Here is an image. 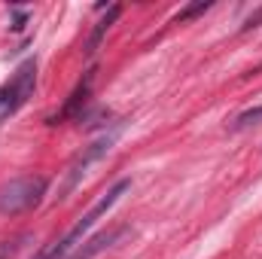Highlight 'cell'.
Segmentation results:
<instances>
[{
	"mask_svg": "<svg viewBox=\"0 0 262 259\" xmlns=\"http://www.w3.org/2000/svg\"><path fill=\"white\" fill-rule=\"evenodd\" d=\"M92 82H95V70H85V76L76 82V89H73V95H70V101L64 104V110H61V116H58V119H67V116H76V113H79V107L89 101ZM58 119H55V122H58Z\"/></svg>",
	"mask_w": 262,
	"mask_h": 259,
	"instance_id": "cell-5",
	"label": "cell"
},
{
	"mask_svg": "<svg viewBox=\"0 0 262 259\" xmlns=\"http://www.w3.org/2000/svg\"><path fill=\"white\" fill-rule=\"evenodd\" d=\"M262 25V9H256L253 15H247V21L241 25V31H250V28H259Z\"/></svg>",
	"mask_w": 262,
	"mask_h": 259,
	"instance_id": "cell-11",
	"label": "cell"
},
{
	"mask_svg": "<svg viewBox=\"0 0 262 259\" xmlns=\"http://www.w3.org/2000/svg\"><path fill=\"white\" fill-rule=\"evenodd\" d=\"M31 241H34L31 232H21V235H15V238H9V241H0V259H15Z\"/></svg>",
	"mask_w": 262,
	"mask_h": 259,
	"instance_id": "cell-8",
	"label": "cell"
},
{
	"mask_svg": "<svg viewBox=\"0 0 262 259\" xmlns=\"http://www.w3.org/2000/svg\"><path fill=\"white\" fill-rule=\"evenodd\" d=\"M210 9V0H198V3H189L186 9H180L177 12V21H186V18H192V15H201V12H207Z\"/></svg>",
	"mask_w": 262,
	"mask_h": 259,
	"instance_id": "cell-10",
	"label": "cell"
},
{
	"mask_svg": "<svg viewBox=\"0 0 262 259\" xmlns=\"http://www.w3.org/2000/svg\"><path fill=\"white\" fill-rule=\"evenodd\" d=\"M122 128H125V125L119 122V125H113L110 131H104V134H101L98 140H92L89 146H82V153H79V156H76V159L70 162V168H67L64 183L58 186V198H67V195H70L73 189H76V186H79V180H82V177L89 174V168H92V165H95V162H98L101 156H107V153L113 149V143L119 140Z\"/></svg>",
	"mask_w": 262,
	"mask_h": 259,
	"instance_id": "cell-2",
	"label": "cell"
},
{
	"mask_svg": "<svg viewBox=\"0 0 262 259\" xmlns=\"http://www.w3.org/2000/svg\"><path fill=\"white\" fill-rule=\"evenodd\" d=\"M119 15H122V6H110L107 18H101V21H98V28L92 31V37H89V46H85V55H95V52H98V46H101L104 34L110 31V25H113V21H116Z\"/></svg>",
	"mask_w": 262,
	"mask_h": 259,
	"instance_id": "cell-7",
	"label": "cell"
},
{
	"mask_svg": "<svg viewBox=\"0 0 262 259\" xmlns=\"http://www.w3.org/2000/svg\"><path fill=\"white\" fill-rule=\"evenodd\" d=\"M34 85H37V61L28 58L15 67V73L6 85H0V122L28 104V98L34 95Z\"/></svg>",
	"mask_w": 262,
	"mask_h": 259,
	"instance_id": "cell-3",
	"label": "cell"
},
{
	"mask_svg": "<svg viewBox=\"0 0 262 259\" xmlns=\"http://www.w3.org/2000/svg\"><path fill=\"white\" fill-rule=\"evenodd\" d=\"M250 125H262V107H250V110H244V113L235 116V122H232V128L235 131H244V128H250Z\"/></svg>",
	"mask_w": 262,
	"mask_h": 259,
	"instance_id": "cell-9",
	"label": "cell"
},
{
	"mask_svg": "<svg viewBox=\"0 0 262 259\" xmlns=\"http://www.w3.org/2000/svg\"><path fill=\"white\" fill-rule=\"evenodd\" d=\"M76 241H79V235H76V232L70 229V232H67L64 238H58L55 244L43 247V250H40V253H37L34 259H67V253H70V250L76 247Z\"/></svg>",
	"mask_w": 262,
	"mask_h": 259,
	"instance_id": "cell-6",
	"label": "cell"
},
{
	"mask_svg": "<svg viewBox=\"0 0 262 259\" xmlns=\"http://www.w3.org/2000/svg\"><path fill=\"white\" fill-rule=\"evenodd\" d=\"M49 180L40 174H28V177H15L9 183L0 186V213H25L31 207H37L46 195Z\"/></svg>",
	"mask_w": 262,
	"mask_h": 259,
	"instance_id": "cell-1",
	"label": "cell"
},
{
	"mask_svg": "<svg viewBox=\"0 0 262 259\" xmlns=\"http://www.w3.org/2000/svg\"><path fill=\"white\" fill-rule=\"evenodd\" d=\"M25 21H28V15H25V12H15V25H12V28H15V31H21V28H25Z\"/></svg>",
	"mask_w": 262,
	"mask_h": 259,
	"instance_id": "cell-12",
	"label": "cell"
},
{
	"mask_svg": "<svg viewBox=\"0 0 262 259\" xmlns=\"http://www.w3.org/2000/svg\"><path fill=\"white\" fill-rule=\"evenodd\" d=\"M119 235H125V226H116V229H107V232H101V235H95L92 241H85L73 256H67V259H95L98 253H104Z\"/></svg>",
	"mask_w": 262,
	"mask_h": 259,
	"instance_id": "cell-4",
	"label": "cell"
}]
</instances>
